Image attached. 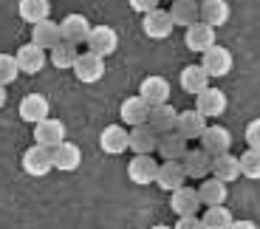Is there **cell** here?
Listing matches in <instances>:
<instances>
[{
  "label": "cell",
  "mask_w": 260,
  "mask_h": 229,
  "mask_svg": "<svg viewBox=\"0 0 260 229\" xmlns=\"http://www.w3.org/2000/svg\"><path fill=\"white\" fill-rule=\"evenodd\" d=\"M74 77L82 82V85H93L99 79L105 77V57L93 51H82L77 59V66H74Z\"/></svg>",
  "instance_id": "7a4b0ae2"
},
{
  "label": "cell",
  "mask_w": 260,
  "mask_h": 229,
  "mask_svg": "<svg viewBox=\"0 0 260 229\" xmlns=\"http://www.w3.org/2000/svg\"><path fill=\"white\" fill-rule=\"evenodd\" d=\"M201 147L209 156H223V153L232 150V133L223 124H209L201 136Z\"/></svg>",
  "instance_id": "4fadbf2b"
},
{
  "label": "cell",
  "mask_w": 260,
  "mask_h": 229,
  "mask_svg": "<svg viewBox=\"0 0 260 229\" xmlns=\"http://www.w3.org/2000/svg\"><path fill=\"white\" fill-rule=\"evenodd\" d=\"M23 170L31 178H43L54 170V150L43 147V144H31L26 153H23Z\"/></svg>",
  "instance_id": "6da1fadb"
},
{
  "label": "cell",
  "mask_w": 260,
  "mask_h": 229,
  "mask_svg": "<svg viewBox=\"0 0 260 229\" xmlns=\"http://www.w3.org/2000/svg\"><path fill=\"white\" fill-rule=\"evenodd\" d=\"M241 173L252 181H260V150H252L249 147L246 153L241 156Z\"/></svg>",
  "instance_id": "836d02e7"
},
{
  "label": "cell",
  "mask_w": 260,
  "mask_h": 229,
  "mask_svg": "<svg viewBox=\"0 0 260 229\" xmlns=\"http://www.w3.org/2000/svg\"><path fill=\"white\" fill-rule=\"evenodd\" d=\"M212 161H215V156H209L204 147H192V150H187V156L181 158V167H184V173H187V178L204 181V178L212 176Z\"/></svg>",
  "instance_id": "3957f363"
},
{
  "label": "cell",
  "mask_w": 260,
  "mask_h": 229,
  "mask_svg": "<svg viewBox=\"0 0 260 229\" xmlns=\"http://www.w3.org/2000/svg\"><path fill=\"white\" fill-rule=\"evenodd\" d=\"M243 139L252 150H260V119H252L246 124V130H243Z\"/></svg>",
  "instance_id": "d590c367"
},
{
  "label": "cell",
  "mask_w": 260,
  "mask_h": 229,
  "mask_svg": "<svg viewBox=\"0 0 260 229\" xmlns=\"http://www.w3.org/2000/svg\"><path fill=\"white\" fill-rule=\"evenodd\" d=\"M62 142H65V122L48 116L40 124H34V144H43V147L54 150V147H59Z\"/></svg>",
  "instance_id": "ba28073f"
},
{
  "label": "cell",
  "mask_w": 260,
  "mask_h": 229,
  "mask_svg": "<svg viewBox=\"0 0 260 229\" xmlns=\"http://www.w3.org/2000/svg\"><path fill=\"white\" fill-rule=\"evenodd\" d=\"M198 3H204V0H198Z\"/></svg>",
  "instance_id": "7bdbcfd3"
},
{
  "label": "cell",
  "mask_w": 260,
  "mask_h": 229,
  "mask_svg": "<svg viewBox=\"0 0 260 229\" xmlns=\"http://www.w3.org/2000/svg\"><path fill=\"white\" fill-rule=\"evenodd\" d=\"M201 221H204V229H232L235 218L226 207H207Z\"/></svg>",
  "instance_id": "d6a6232c"
},
{
  "label": "cell",
  "mask_w": 260,
  "mask_h": 229,
  "mask_svg": "<svg viewBox=\"0 0 260 229\" xmlns=\"http://www.w3.org/2000/svg\"><path fill=\"white\" fill-rule=\"evenodd\" d=\"M158 167H161V164H158L153 156H133L127 161V178L133 184H139V187H144V184H156Z\"/></svg>",
  "instance_id": "277c9868"
},
{
  "label": "cell",
  "mask_w": 260,
  "mask_h": 229,
  "mask_svg": "<svg viewBox=\"0 0 260 229\" xmlns=\"http://www.w3.org/2000/svg\"><path fill=\"white\" fill-rule=\"evenodd\" d=\"M170 207H173V212H176L178 218H187V215H195V212L204 207L201 195H198V190L195 187H187L184 184L181 190L170 192Z\"/></svg>",
  "instance_id": "7c38bea8"
},
{
  "label": "cell",
  "mask_w": 260,
  "mask_h": 229,
  "mask_svg": "<svg viewBox=\"0 0 260 229\" xmlns=\"http://www.w3.org/2000/svg\"><path fill=\"white\" fill-rule=\"evenodd\" d=\"M20 119L28 124H40L43 119L51 116V102H48L43 93H28V96L20 99V108H17Z\"/></svg>",
  "instance_id": "5b68a950"
},
{
  "label": "cell",
  "mask_w": 260,
  "mask_h": 229,
  "mask_svg": "<svg viewBox=\"0 0 260 229\" xmlns=\"http://www.w3.org/2000/svg\"><path fill=\"white\" fill-rule=\"evenodd\" d=\"M232 229H257V223L254 221H246V218H241V221H235Z\"/></svg>",
  "instance_id": "f35d334b"
},
{
  "label": "cell",
  "mask_w": 260,
  "mask_h": 229,
  "mask_svg": "<svg viewBox=\"0 0 260 229\" xmlns=\"http://www.w3.org/2000/svg\"><path fill=\"white\" fill-rule=\"evenodd\" d=\"M119 116H122L124 124H130V127H139V124H147L150 122V105L144 102L142 96H127L119 105Z\"/></svg>",
  "instance_id": "ac0fdd59"
},
{
  "label": "cell",
  "mask_w": 260,
  "mask_h": 229,
  "mask_svg": "<svg viewBox=\"0 0 260 229\" xmlns=\"http://www.w3.org/2000/svg\"><path fill=\"white\" fill-rule=\"evenodd\" d=\"M127 3H130V9L139 12V14H150V12H156V9H161L158 6L161 0H127Z\"/></svg>",
  "instance_id": "8d00e7d4"
},
{
  "label": "cell",
  "mask_w": 260,
  "mask_h": 229,
  "mask_svg": "<svg viewBox=\"0 0 260 229\" xmlns=\"http://www.w3.org/2000/svg\"><path fill=\"white\" fill-rule=\"evenodd\" d=\"M187 139L181 136L178 130L173 133H164V136H158V156L164 158V161H181L184 156H187Z\"/></svg>",
  "instance_id": "d4e9b609"
},
{
  "label": "cell",
  "mask_w": 260,
  "mask_h": 229,
  "mask_svg": "<svg viewBox=\"0 0 260 229\" xmlns=\"http://www.w3.org/2000/svg\"><path fill=\"white\" fill-rule=\"evenodd\" d=\"M77 59H79V48L74 46V43H68V40H62V43L51 51V66L59 68V71H74Z\"/></svg>",
  "instance_id": "1f68e13d"
},
{
  "label": "cell",
  "mask_w": 260,
  "mask_h": 229,
  "mask_svg": "<svg viewBox=\"0 0 260 229\" xmlns=\"http://www.w3.org/2000/svg\"><path fill=\"white\" fill-rule=\"evenodd\" d=\"M62 37L68 40V43H74V46H79V43H88V37H91L93 26L88 23V17L85 14H65L62 17Z\"/></svg>",
  "instance_id": "e0dca14e"
},
{
  "label": "cell",
  "mask_w": 260,
  "mask_h": 229,
  "mask_svg": "<svg viewBox=\"0 0 260 229\" xmlns=\"http://www.w3.org/2000/svg\"><path fill=\"white\" fill-rule=\"evenodd\" d=\"M99 147H102L108 156H122L124 150H130V133L124 130L122 124H108V127L99 133Z\"/></svg>",
  "instance_id": "9a60e30c"
},
{
  "label": "cell",
  "mask_w": 260,
  "mask_h": 229,
  "mask_svg": "<svg viewBox=\"0 0 260 229\" xmlns=\"http://www.w3.org/2000/svg\"><path fill=\"white\" fill-rule=\"evenodd\" d=\"M229 17H232V9L226 0H204L201 3V23H207V26H226Z\"/></svg>",
  "instance_id": "83f0119b"
},
{
  "label": "cell",
  "mask_w": 260,
  "mask_h": 229,
  "mask_svg": "<svg viewBox=\"0 0 260 229\" xmlns=\"http://www.w3.org/2000/svg\"><path fill=\"white\" fill-rule=\"evenodd\" d=\"M17 77H20L17 57H12V54H0V85H12Z\"/></svg>",
  "instance_id": "e575fe53"
},
{
  "label": "cell",
  "mask_w": 260,
  "mask_h": 229,
  "mask_svg": "<svg viewBox=\"0 0 260 229\" xmlns=\"http://www.w3.org/2000/svg\"><path fill=\"white\" fill-rule=\"evenodd\" d=\"M178 113L181 111H176V108L170 105H156V108H150V127L158 133V136H164V133H173L176 130V124H178Z\"/></svg>",
  "instance_id": "484cf974"
},
{
  "label": "cell",
  "mask_w": 260,
  "mask_h": 229,
  "mask_svg": "<svg viewBox=\"0 0 260 229\" xmlns=\"http://www.w3.org/2000/svg\"><path fill=\"white\" fill-rule=\"evenodd\" d=\"M17 14H20V20H26V23L37 26V23L48 20V14H51V0H20Z\"/></svg>",
  "instance_id": "4dcf8cb0"
},
{
  "label": "cell",
  "mask_w": 260,
  "mask_h": 229,
  "mask_svg": "<svg viewBox=\"0 0 260 229\" xmlns=\"http://www.w3.org/2000/svg\"><path fill=\"white\" fill-rule=\"evenodd\" d=\"M139 96H142L150 108L167 105L170 102V82L164 77H158V74H150V77L142 79V85H139Z\"/></svg>",
  "instance_id": "52a82bcc"
},
{
  "label": "cell",
  "mask_w": 260,
  "mask_h": 229,
  "mask_svg": "<svg viewBox=\"0 0 260 229\" xmlns=\"http://www.w3.org/2000/svg\"><path fill=\"white\" fill-rule=\"evenodd\" d=\"M209 74L204 71V66L198 62V66H187L181 68V77H178V82H181V88L187 93H192V96H198V93H204L209 88Z\"/></svg>",
  "instance_id": "4316f807"
},
{
  "label": "cell",
  "mask_w": 260,
  "mask_h": 229,
  "mask_svg": "<svg viewBox=\"0 0 260 229\" xmlns=\"http://www.w3.org/2000/svg\"><path fill=\"white\" fill-rule=\"evenodd\" d=\"M170 17L176 26H195V23H201V3L198 0H176V3H170Z\"/></svg>",
  "instance_id": "44dd1931"
},
{
  "label": "cell",
  "mask_w": 260,
  "mask_h": 229,
  "mask_svg": "<svg viewBox=\"0 0 260 229\" xmlns=\"http://www.w3.org/2000/svg\"><path fill=\"white\" fill-rule=\"evenodd\" d=\"M207 127H209L207 116H201V113L195 111V108H189V111H181V113H178L176 130L181 133L187 142H192V139H198V142H201V136H204V130H207Z\"/></svg>",
  "instance_id": "d6986e66"
},
{
  "label": "cell",
  "mask_w": 260,
  "mask_h": 229,
  "mask_svg": "<svg viewBox=\"0 0 260 229\" xmlns=\"http://www.w3.org/2000/svg\"><path fill=\"white\" fill-rule=\"evenodd\" d=\"M167 3H176V0H167Z\"/></svg>",
  "instance_id": "b9f144b4"
},
{
  "label": "cell",
  "mask_w": 260,
  "mask_h": 229,
  "mask_svg": "<svg viewBox=\"0 0 260 229\" xmlns=\"http://www.w3.org/2000/svg\"><path fill=\"white\" fill-rule=\"evenodd\" d=\"M85 46H88V51L99 54V57H111L119 48V34L111 26H93V31H91V37H88Z\"/></svg>",
  "instance_id": "30bf717a"
},
{
  "label": "cell",
  "mask_w": 260,
  "mask_h": 229,
  "mask_svg": "<svg viewBox=\"0 0 260 229\" xmlns=\"http://www.w3.org/2000/svg\"><path fill=\"white\" fill-rule=\"evenodd\" d=\"M184 46L195 54H207L212 46H218V34L207 23H195V26H189L184 31Z\"/></svg>",
  "instance_id": "8992f818"
},
{
  "label": "cell",
  "mask_w": 260,
  "mask_h": 229,
  "mask_svg": "<svg viewBox=\"0 0 260 229\" xmlns=\"http://www.w3.org/2000/svg\"><path fill=\"white\" fill-rule=\"evenodd\" d=\"M198 195H201L204 207H223L229 190H226V184H223L221 178L209 176V178H204V181H201V187H198Z\"/></svg>",
  "instance_id": "f546056e"
},
{
  "label": "cell",
  "mask_w": 260,
  "mask_h": 229,
  "mask_svg": "<svg viewBox=\"0 0 260 229\" xmlns=\"http://www.w3.org/2000/svg\"><path fill=\"white\" fill-rule=\"evenodd\" d=\"M79 164H82V150H79L74 142L65 139L59 147H54V170L74 173V170H79Z\"/></svg>",
  "instance_id": "cb8c5ba5"
},
{
  "label": "cell",
  "mask_w": 260,
  "mask_h": 229,
  "mask_svg": "<svg viewBox=\"0 0 260 229\" xmlns=\"http://www.w3.org/2000/svg\"><path fill=\"white\" fill-rule=\"evenodd\" d=\"M17 66H20V74H40L43 71V66H46V51L40 46H34V43H26V46L17 48Z\"/></svg>",
  "instance_id": "7402d4cb"
},
{
  "label": "cell",
  "mask_w": 260,
  "mask_h": 229,
  "mask_svg": "<svg viewBox=\"0 0 260 229\" xmlns=\"http://www.w3.org/2000/svg\"><path fill=\"white\" fill-rule=\"evenodd\" d=\"M153 229H173V226H167V223H158V226H153Z\"/></svg>",
  "instance_id": "60d3db41"
},
{
  "label": "cell",
  "mask_w": 260,
  "mask_h": 229,
  "mask_svg": "<svg viewBox=\"0 0 260 229\" xmlns=\"http://www.w3.org/2000/svg\"><path fill=\"white\" fill-rule=\"evenodd\" d=\"M195 111L207 119L221 116V113L226 111V93H223L221 88H207L204 93L195 96Z\"/></svg>",
  "instance_id": "2e32d148"
},
{
  "label": "cell",
  "mask_w": 260,
  "mask_h": 229,
  "mask_svg": "<svg viewBox=\"0 0 260 229\" xmlns=\"http://www.w3.org/2000/svg\"><path fill=\"white\" fill-rule=\"evenodd\" d=\"M130 150L136 156H153L158 150V133L150 124H139L130 130Z\"/></svg>",
  "instance_id": "ffe728a7"
},
{
  "label": "cell",
  "mask_w": 260,
  "mask_h": 229,
  "mask_svg": "<svg viewBox=\"0 0 260 229\" xmlns=\"http://www.w3.org/2000/svg\"><path fill=\"white\" fill-rule=\"evenodd\" d=\"M62 26H59L57 20H43V23H37V26H31V43L34 46H40L43 51H54V48L62 43Z\"/></svg>",
  "instance_id": "9c48e42d"
},
{
  "label": "cell",
  "mask_w": 260,
  "mask_h": 229,
  "mask_svg": "<svg viewBox=\"0 0 260 229\" xmlns=\"http://www.w3.org/2000/svg\"><path fill=\"white\" fill-rule=\"evenodd\" d=\"M173 28H176V23H173L170 12H164V9H156V12L144 14V20H142V31L150 40H167L173 34Z\"/></svg>",
  "instance_id": "5bb4252c"
},
{
  "label": "cell",
  "mask_w": 260,
  "mask_h": 229,
  "mask_svg": "<svg viewBox=\"0 0 260 229\" xmlns=\"http://www.w3.org/2000/svg\"><path fill=\"white\" fill-rule=\"evenodd\" d=\"M173 229H204V221L198 215H187V218H178V223Z\"/></svg>",
  "instance_id": "74e56055"
},
{
  "label": "cell",
  "mask_w": 260,
  "mask_h": 229,
  "mask_svg": "<svg viewBox=\"0 0 260 229\" xmlns=\"http://www.w3.org/2000/svg\"><path fill=\"white\" fill-rule=\"evenodd\" d=\"M201 66H204V71L215 79L226 77V74L232 71V51L223 48V46H212L207 54H201Z\"/></svg>",
  "instance_id": "8fae6325"
},
{
  "label": "cell",
  "mask_w": 260,
  "mask_h": 229,
  "mask_svg": "<svg viewBox=\"0 0 260 229\" xmlns=\"http://www.w3.org/2000/svg\"><path fill=\"white\" fill-rule=\"evenodd\" d=\"M212 176L221 178L223 184H232L243 176L241 173V156H232V153H223V156H215L212 161Z\"/></svg>",
  "instance_id": "f1b7e54d"
},
{
  "label": "cell",
  "mask_w": 260,
  "mask_h": 229,
  "mask_svg": "<svg viewBox=\"0 0 260 229\" xmlns=\"http://www.w3.org/2000/svg\"><path fill=\"white\" fill-rule=\"evenodd\" d=\"M6 102H9V93H6V85H0V111L6 108Z\"/></svg>",
  "instance_id": "ab89813d"
},
{
  "label": "cell",
  "mask_w": 260,
  "mask_h": 229,
  "mask_svg": "<svg viewBox=\"0 0 260 229\" xmlns=\"http://www.w3.org/2000/svg\"><path fill=\"white\" fill-rule=\"evenodd\" d=\"M156 184L161 187L164 192H176V190H181L184 184H187V173H184L181 161H161Z\"/></svg>",
  "instance_id": "603a6c76"
}]
</instances>
